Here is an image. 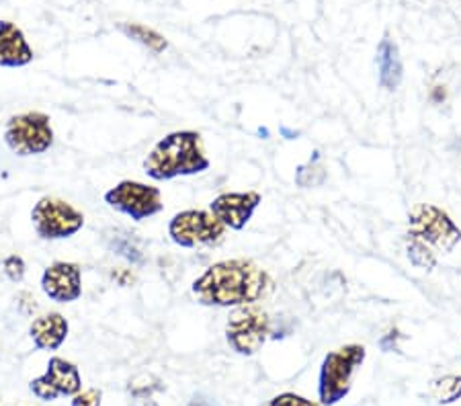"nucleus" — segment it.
Wrapping results in <instances>:
<instances>
[{
  "instance_id": "25",
  "label": "nucleus",
  "mask_w": 461,
  "mask_h": 406,
  "mask_svg": "<svg viewBox=\"0 0 461 406\" xmlns=\"http://www.w3.org/2000/svg\"><path fill=\"white\" fill-rule=\"evenodd\" d=\"M189 406H212V404L207 402V401H203L202 396H195V398H193V401H191Z\"/></svg>"
},
{
  "instance_id": "14",
  "label": "nucleus",
  "mask_w": 461,
  "mask_h": 406,
  "mask_svg": "<svg viewBox=\"0 0 461 406\" xmlns=\"http://www.w3.org/2000/svg\"><path fill=\"white\" fill-rule=\"evenodd\" d=\"M33 56L25 33L11 21H0V68H23Z\"/></svg>"
},
{
  "instance_id": "16",
  "label": "nucleus",
  "mask_w": 461,
  "mask_h": 406,
  "mask_svg": "<svg viewBox=\"0 0 461 406\" xmlns=\"http://www.w3.org/2000/svg\"><path fill=\"white\" fill-rule=\"evenodd\" d=\"M122 32L128 35L130 40L142 43L144 48L154 51V54H162V51L168 48V41L165 40V35H160L150 27H144L140 23H122Z\"/></svg>"
},
{
  "instance_id": "5",
  "label": "nucleus",
  "mask_w": 461,
  "mask_h": 406,
  "mask_svg": "<svg viewBox=\"0 0 461 406\" xmlns=\"http://www.w3.org/2000/svg\"><path fill=\"white\" fill-rule=\"evenodd\" d=\"M56 134L43 111H23L9 117L5 125V144L17 157H40L54 148Z\"/></svg>"
},
{
  "instance_id": "3",
  "label": "nucleus",
  "mask_w": 461,
  "mask_h": 406,
  "mask_svg": "<svg viewBox=\"0 0 461 406\" xmlns=\"http://www.w3.org/2000/svg\"><path fill=\"white\" fill-rule=\"evenodd\" d=\"M367 351L363 345H345L330 351L322 359L318 374V401L322 406H334L345 401L353 390L357 369L363 365Z\"/></svg>"
},
{
  "instance_id": "8",
  "label": "nucleus",
  "mask_w": 461,
  "mask_h": 406,
  "mask_svg": "<svg viewBox=\"0 0 461 406\" xmlns=\"http://www.w3.org/2000/svg\"><path fill=\"white\" fill-rule=\"evenodd\" d=\"M271 319L265 310L255 304L240 306L230 314L226 324V341L238 356L250 357L263 349L271 337Z\"/></svg>"
},
{
  "instance_id": "4",
  "label": "nucleus",
  "mask_w": 461,
  "mask_h": 406,
  "mask_svg": "<svg viewBox=\"0 0 461 406\" xmlns=\"http://www.w3.org/2000/svg\"><path fill=\"white\" fill-rule=\"evenodd\" d=\"M406 239L419 242L433 255H449L461 242V230L447 212L433 203H420L408 213Z\"/></svg>"
},
{
  "instance_id": "13",
  "label": "nucleus",
  "mask_w": 461,
  "mask_h": 406,
  "mask_svg": "<svg viewBox=\"0 0 461 406\" xmlns=\"http://www.w3.org/2000/svg\"><path fill=\"white\" fill-rule=\"evenodd\" d=\"M70 332L68 319L59 312H46L29 324V337L37 351H58Z\"/></svg>"
},
{
  "instance_id": "23",
  "label": "nucleus",
  "mask_w": 461,
  "mask_h": 406,
  "mask_svg": "<svg viewBox=\"0 0 461 406\" xmlns=\"http://www.w3.org/2000/svg\"><path fill=\"white\" fill-rule=\"evenodd\" d=\"M113 250L131 263L142 261V253H140V248L130 239H117V242H113Z\"/></svg>"
},
{
  "instance_id": "11",
  "label": "nucleus",
  "mask_w": 461,
  "mask_h": 406,
  "mask_svg": "<svg viewBox=\"0 0 461 406\" xmlns=\"http://www.w3.org/2000/svg\"><path fill=\"white\" fill-rule=\"evenodd\" d=\"M41 292L56 304L83 298V269L72 261H54L41 273Z\"/></svg>"
},
{
  "instance_id": "22",
  "label": "nucleus",
  "mask_w": 461,
  "mask_h": 406,
  "mask_svg": "<svg viewBox=\"0 0 461 406\" xmlns=\"http://www.w3.org/2000/svg\"><path fill=\"white\" fill-rule=\"evenodd\" d=\"M103 404V392L99 388H86L80 390L72 396L70 406H101Z\"/></svg>"
},
{
  "instance_id": "10",
  "label": "nucleus",
  "mask_w": 461,
  "mask_h": 406,
  "mask_svg": "<svg viewBox=\"0 0 461 406\" xmlns=\"http://www.w3.org/2000/svg\"><path fill=\"white\" fill-rule=\"evenodd\" d=\"M33 396L43 402H54L59 396H74L83 390L80 369L64 357H51L46 372L29 383Z\"/></svg>"
},
{
  "instance_id": "9",
  "label": "nucleus",
  "mask_w": 461,
  "mask_h": 406,
  "mask_svg": "<svg viewBox=\"0 0 461 406\" xmlns=\"http://www.w3.org/2000/svg\"><path fill=\"white\" fill-rule=\"evenodd\" d=\"M105 203L111 210H115L133 221H144L148 218L158 216L165 210L162 194L158 187L140 181H119L115 187H111L105 195Z\"/></svg>"
},
{
  "instance_id": "2",
  "label": "nucleus",
  "mask_w": 461,
  "mask_h": 406,
  "mask_svg": "<svg viewBox=\"0 0 461 406\" xmlns=\"http://www.w3.org/2000/svg\"><path fill=\"white\" fill-rule=\"evenodd\" d=\"M210 167L212 162L203 150L202 134L193 130H178L158 140L144 160V173L152 181L202 175Z\"/></svg>"
},
{
  "instance_id": "17",
  "label": "nucleus",
  "mask_w": 461,
  "mask_h": 406,
  "mask_svg": "<svg viewBox=\"0 0 461 406\" xmlns=\"http://www.w3.org/2000/svg\"><path fill=\"white\" fill-rule=\"evenodd\" d=\"M430 394L438 404H453L461 398V375H443L430 382Z\"/></svg>"
},
{
  "instance_id": "6",
  "label": "nucleus",
  "mask_w": 461,
  "mask_h": 406,
  "mask_svg": "<svg viewBox=\"0 0 461 406\" xmlns=\"http://www.w3.org/2000/svg\"><path fill=\"white\" fill-rule=\"evenodd\" d=\"M32 224L41 240H66L83 230L85 213L66 199L46 195L33 205Z\"/></svg>"
},
{
  "instance_id": "24",
  "label": "nucleus",
  "mask_w": 461,
  "mask_h": 406,
  "mask_svg": "<svg viewBox=\"0 0 461 406\" xmlns=\"http://www.w3.org/2000/svg\"><path fill=\"white\" fill-rule=\"evenodd\" d=\"M398 341H400V330L392 329V330L385 332L382 338H379V349H382L384 353L398 351Z\"/></svg>"
},
{
  "instance_id": "1",
  "label": "nucleus",
  "mask_w": 461,
  "mask_h": 406,
  "mask_svg": "<svg viewBox=\"0 0 461 406\" xmlns=\"http://www.w3.org/2000/svg\"><path fill=\"white\" fill-rule=\"evenodd\" d=\"M273 290L269 273L247 258H228L213 263L191 285L202 306L240 308L257 304Z\"/></svg>"
},
{
  "instance_id": "19",
  "label": "nucleus",
  "mask_w": 461,
  "mask_h": 406,
  "mask_svg": "<svg viewBox=\"0 0 461 406\" xmlns=\"http://www.w3.org/2000/svg\"><path fill=\"white\" fill-rule=\"evenodd\" d=\"M406 255H408V261H411L414 267L425 269V271H433L437 267V255H433L429 248H425L411 239H406Z\"/></svg>"
},
{
  "instance_id": "21",
  "label": "nucleus",
  "mask_w": 461,
  "mask_h": 406,
  "mask_svg": "<svg viewBox=\"0 0 461 406\" xmlns=\"http://www.w3.org/2000/svg\"><path fill=\"white\" fill-rule=\"evenodd\" d=\"M265 406H322V404L310 401V398L300 396L295 392H284V394H277L275 398H271V401Z\"/></svg>"
},
{
  "instance_id": "12",
  "label": "nucleus",
  "mask_w": 461,
  "mask_h": 406,
  "mask_svg": "<svg viewBox=\"0 0 461 406\" xmlns=\"http://www.w3.org/2000/svg\"><path fill=\"white\" fill-rule=\"evenodd\" d=\"M263 197L257 191L244 194H221L210 203V212L230 230H242L255 216Z\"/></svg>"
},
{
  "instance_id": "20",
  "label": "nucleus",
  "mask_w": 461,
  "mask_h": 406,
  "mask_svg": "<svg viewBox=\"0 0 461 406\" xmlns=\"http://www.w3.org/2000/svg\"><path fill=\"white\" fill-rule=\"evenodd\" d=\"M3 273H5V277L13 284L23 282L25 273H27V265L23 261V257H21V255L5 257L3 258Z\"/></svg>"
},
{
  "instance_id": "18",
  "label": "nucleus",
  "mask_w": 461,
  "mask_h": 406,
  "mask_svg": "<svg viewBox=\"0 0 461 406\" xmlns=\"http://www.w3.org/2000/svg\"><path fill=\"white\" fill-rule=\"evenodd\" d=\"M324 181H326V171L324 167L320 165V152H314V158H312L308 165L297 168L295 183L300 185L302 189H308V187H318V185H322Z\"/></svg>"
},
{
  "instance_id": "15",
  "label": "nucleus",
  "mask_w": 461,
  "mask_h": 406,
  "mask_svg": "<svg viewBox=\"0 0 461 406\" xmlns=\"http://www.w3.org/2000/svg\"><path fill=\"white\" fill-rule=\"evenodd\" d=\"M375 62H377L379 85H382V88H385V91H396V88L402 85L404 66H402V58H400V50L396 46V41H393L390 35H384V40L379 41Z\"/></svg>"
},
{
  "instance_id": "7",
  "label": "nucleus",
  "mask_w": 461,
  "mask_h": 406,
  "mask_svg": "<svg viewBox=\"0 0 461 406\" xmlns=\"http://www.w3.org/2000/svg\"><path fill=\"white\" fill-rule=\"evenodd\" d=\"M168 236L181 248L218 247L226 236V226L210 210H183L170 218Z\"/></svg>"
}]
</instances>
